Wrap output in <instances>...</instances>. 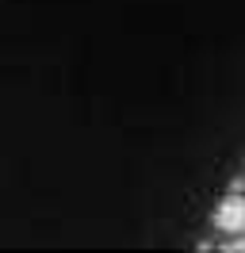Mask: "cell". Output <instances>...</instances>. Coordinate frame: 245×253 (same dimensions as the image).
Returning a JSON list of instances; mask_svg holds the SVG:
<instances>
[{
	"label": "cell",
	"mask_w": 245,
	"mask_h": 253,
	"mask_svg": "<svg viewBox=\"0 0 245 253\" xmlns=\"http://www.w3.org/2000/svg\"><path fill=\"white\" fill-rule=\"evenodd\" d=\"M214 226L222 234H245V196H226L214 207Z\"/></svg>",
	"instance_id": "1"
},
{
	"label": "cell",
	"mask_w": 245,
	"mask_h": 253,
	"mask_svg": "<svg viewBox=\"0 0 245 253\" xmlns=\"http://www.w3.org/2000/svg\"><path fill=\"white\" fill-rule=\"evenodd\" d=\"M226 250H234V253H245V238H234V242H230Z\"/></svg>",
	"instance_id": "2"
}]
</instances>
